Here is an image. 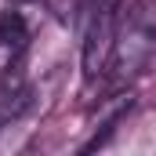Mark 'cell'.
Segmentation results:
<instances>
[{"label":"cell","instance_id":"1","mask_svg":"<svg viewBox=\"0 0 156 156\" xmlns=\"http://www.w3.org/2000/svg\"><path fill=\"white\" fill-rule=\"evenodd\" d=\"M156 47V0H127L116 22V44H113V73L116 80L138 76Z\"/></svg>","mask_w":156,"mask_h":156},{"label":"cell","instance_id":"2","mask_svg":"<svg viewBox=\"0 0 156 156\" xmlns=\"http://www.w3.org/2000/svg\"><path fill=\"white\" fill-rule=\"evenodd\" d=\"M113 44H116V15L105 4L91 15L87 37H83V76L87 80H98L105 73V66L113 62Z\"/></svg>","mask_w":156,"mask_h":156},{"label":"cell","instance_id":"3","mask_svg":"<svg viewBox=\"0 0 156 156\" xmlns=\"http://www.w3.org/2000/svg\"><path fill=\"white\" fill-rule=\"evenodd\" d=\"M26 40H29L26 15L22 11H4L0 15V44L11 47V51H18V47H26Z\"/></svg>","mask_w":156,"mask_h":156},{"label":"cell","instance_id":"4","mask_svg":"<svg viewBox=\"0 0 156 156\" xmlns=\"http://www.w3.org/2000/svg\"><path fill=\"white\" fill-rule=\"evenodd\" d=\"M11 4H40V0H11Z\"/></svg>","mask_w":156,"mask_h":156}]
</instances>
